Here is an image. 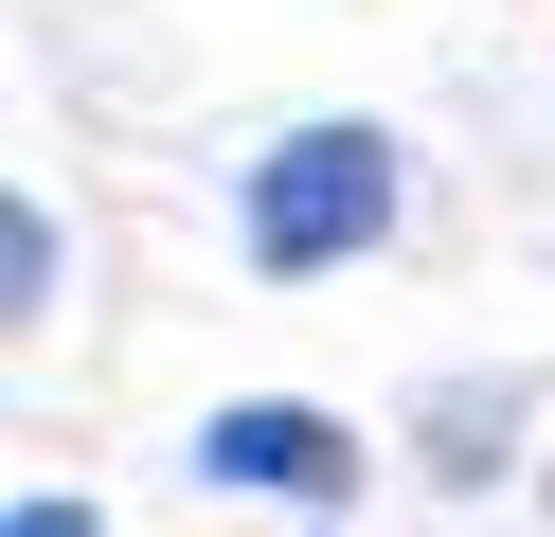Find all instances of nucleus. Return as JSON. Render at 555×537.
<instances>
[{"label":"nucleus","instance_id":"f03ea898","mask_svg":"<svg viewBox=\"0 0 555 537\" xmlns=\"http://www.w3.org/2000/svg\"><path fill=\"white\" fill-rule=\"evenodd\" d=\"M180 465H197V484H251V501H340V484H359V430L305 412V394H233V412L180 430Z\"/></svg>","mask_w":555,"mask_h":537},{"label":"nucleus","instance_id":"20e7f679","mask_svg":"<svg viewBox=\"0 0 555 537\" xmlns=\"http://www.w3.org/2000/svg\"><path fill=\"white\" fill-rule=\"evenodd\" d=\"M0 537H108V520H90V501H18Z\"/></svg>","mask_w":555,"mask_h":537},{"label":"nucleus","instance_id":"7ed1b4c3","mask_svg":"<svg viewBox=\"0 0 555 537\" xmlns=\"http://www.w3.org/2000/svg\"><path fill=\"white\" fill-rule=\"evenodd\" d=\"M0 305H18V322L73 305V251H54V215H37V197H0Z\"/></svg>","mask_w":555,"mask_h":537},{"label":"nucleus","instance_id":"f257e3e1","mask_svg":"<svg viewBox=\"0 0 555 537\" xmlns=\"http://www.w3.org/2000/svg\"><path fill=\"white\" fill-rule=\"evenodd\" d=\"M395 197H412L395 126H287V143L251 162V269H269V286H305V269H359V251L395 233Z\"/></svg>","mask_w":555,"mask_h":537}]
</instances>
